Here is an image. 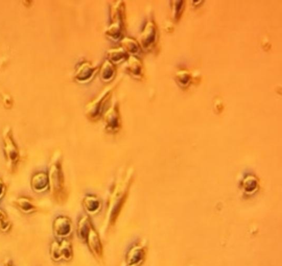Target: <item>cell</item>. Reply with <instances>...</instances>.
<instances>
[{
    "mask_svg": "<svg viewBox=\"0 0 282 266\" xmlns=\"http://www.w3.org/2000/svg\"><path fill=\"white\" fill-rule=\"evenodd\" d=\"M53 231L58 238L62 239L67 237L72 231L70 220L64 217H57L53 224Z\"/></svg>",
    "mask_w": 282,
    "mask_h": 266,
    "instance_id": "cell-5",
    "label": "cell"
},
{
    "mask_svg": "<svg viewBox=\"0 0 282 266\" xmlns=\"http://www.w3.org/2000/svg\"><path fill=\"white\" fill-rule=\"evenodd\" d=\"M3 148L8 168L14 170L19 160V153L17 146L13 139L12 131L6 129L2 133Z\"/></svg>",
    "mask_w": 282,
    "mask_h": 266,
    "instance_id": "cell-1",
    "label": "cell"
},
{
    "mask_svg": "<svg viewBox=\"0 0 282 266\" xmlns=\"http://www.w3.org/2000/svg\"><path fill=\"white\" fill-rule=\"evenodd\" d=\"M50 254L51 258L55 262H68L73 257L72 245L65 239L52 242L50 245Z\"/></svg>",
    "mask_w": 282,
    "mask_h": 266,
    "instance_id": "cell-2",
    "label": "cell"
},
{
    "mask_svg": "<svg viewBox=\"0 0 282 266\" xmlns=\"http://www.w3.org/2000/svg\"><path fill=\"white\" fill-rule=\"evenodd\" d=\"M93 71L92 68L88 66H86V67H81L77 78L79 81L86 80L87 78L91 76Z\"/></svg>",
    "mask_w": 282,
    "mask_h": 266,
    "instance_id": "cell-9",
    "label": "cell"
},
{
    "mask_svg": "<svg viewBox=\"0 0 282 266\" xmlns=\"http://www.w3.org/2000/svg\"><path fill=\"white\" fill-rule=\"evenodd\" d=\"M85 241L87 242L90 252L94 255V257L98 259L102 258V245L100 241L98 233L95 231L93 226L89 228Z\"/></svg>",
    "mask_w": 282,
    "mask_h": 266,
    "instance_id": "cell-3",
    "label": "cell"
},
{
    "mask_svg": "<svg viewBox=\"0 0 282 266\" xmlns=\"http://www.w3.org/2000/svg\"><path fill=\"white\" fill-rule=\"evenodd\" d=\"M4 266H15L12 263H8Z\"/></svg>",
    "mask_w": 282,
    "mask_h": 266,
    "instance_id": "cell-14",
    "label": "cell"
},
{
    "mask_svg": "<svg viewBox=\"0 0 282 266\" xmlns=\"http://www.w3.org/2000/svg\"><path fill=\"white\" fill-rule=\"evenodd\" d=\"M190 78L189 76H185L182 79H181V82L182 83L183 85L187 84L189 82Z\"/></svg>",
    "mask_w": 282,
    "mask_h": 266,
    "instance_id": "cell-13",
    "label": "cell"
},
{
    "mask_svg": "<svg viewBox=\"0 0 282 266\" xmlns=\"http://www.w3.org/2000/svg\"><path fill=\"white\" fill-rule=\"evenodd\" d=\"M183 1H177V4L176 5V17L177 18H179L180 16L181 12H182L183 9Z\"/></svg>",
    "mask_w": 282,
    "mask_h": 266,
    "instance_id": "cell-11",
    "label": "cell"
},
{
    "mask_svg": "<svg viewBox=\"0 0 282 266\" xmlns=\"http://www.w3.org/2000/svg\"><path fill=\"white\" fill-rule=\"evenodd\" d=\"M19 210L25 214H31L36 210L35 205L31 200L22 197L19 198L16 202Z\"/></svg>",
    "mask_w": 282,
    "mask_h": 266,
    "instance_id": "cell-7",
    "label": "cell"
},
{
    "mask_svg": "<svg viewBox=\"0 0 282 266\" xmlns=\"http://www.w3.org/2000/svg\"><path fill=\"white\" fill-rule=\"evenodd\" d=\"M6 191V187L1 179H0V201L2 199Z\"/></svg>",
    "mask_w": 282,
    "mask_h": 266,
    "instance_id": "cell-12",
    "label": "cell"
},
{
    "mask_svg": "<svg viewBox=\"0 0 282 266\" xmlns=\"http://www.w3.org/2000/svg\"><path fill=\"white\" fill-rule=\"evenodd\" d=\"M12 223L10 221L7 213L2 209H0V232L8 233L11 231Z\"/></svg>",
    "mask_w": 282,
    "mask_h": 266,
    "instance_id": "cell-8",
    "label": "cell"
},
{
    "mask_svg": "<svg viewBox=\"0 0 282 266\" xmlns=\"http://www.w3.org/2000/svg\"><path fill=\"white\" fill-rule=\"evenodd\" d=\"M146 255L145 248L140 245L133 246L127 253L126 257L127 266H139L144 261Z\"/></svg>",
    "mask_w": 282,
    "mask_h": 266,
    "instance_id": "cell-4",
    "label": "cell"
},
{
    "mask_svg": "<svg viewBox=\"0 0 282 266\" xmlns=\"http://www.w3.org/2000/svg\"><path fill=\"white\" fill-rule=\"evenodd\" d=\"M107 68H104L103 71V78L105 79H109L113 76L114 71L113 68L110 67V65H108V67H106Z\"/></svg>",
    "mask_w": 282,
    "mask_h": 266,
    "instance_id": "cell-10",
    "label": "cell"
},
{
    "mask_svg": "<svg viewBox=\"0 0 282 266\" xmlns=\"http://www.w3.org/2000/svg\"><path fill=\"white\" fill-rule=\"evenodd\" d=\"M49 184L48 176L44 173H39L34 175L31 181V188L36 193L44 191Z\"/></svg>",
    "mask_w": 282,
    "mask_h": 266,
    "instance_id": "cell-6",
    "label": "cell"
}]
</instances>
